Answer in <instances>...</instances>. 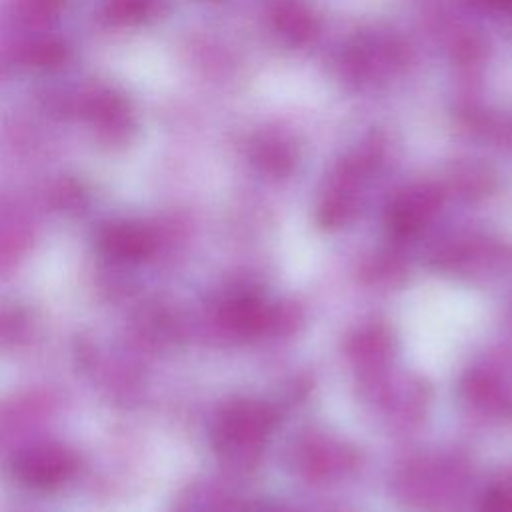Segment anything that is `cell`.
I'll return each instance as SVG.
<instances>
[{"label": "cell", "mask_w": 512, "mask_h": 512, "mask_svg": "<svg viewBox=\"0 0 512 512\" xmlns=\"http://www.w3.org/2000/svg\"><path fill=\"white\" fill-rule=\"evenodd\" d=\"M480 512H512V482H502L488 490Z\"/></svg>", "instance_id": "cell-7"}, {"label": "cell", "mask_w": 512, "mask_h": 512, "mask_svg": "<svg viewBox=\"0 0 512 512\" xmlns=\"http://www.w3.org/2000/svg\"><path fill=\"white\" fill-rule=\"evenodd\" d=\"M276 414L258 402L240 400L228 406L216 426V444L222 452L236 454L254 448L274 426Z\"/></svg>", "instance_id": "cell-2"}, {"label": "cell", "mask_w": 512, "mask_h": 512, "mask_svg": "<svg viewBox=\"0 0 512 512\" xmlns=\"http://www.w3.org/2000/svg\"><path fill=\"white\" fill-rule=\"evenodd\" d=\"M76 456L60 444H34L12 462L14 478L36 490H52L68 482L76 472Z\"/></svg>", "instance_id": "cell-1"}, {"label": "cell", "mask_w": 512, "mask_h": 512, "mask_svg": "<svg viewBox=\"0 0 512 512\" xmlns=\"http://www.w3.org/2000/svg\"><path fill=\"white\" fill-rule=\"evenodd\" d=\"M222 318H224V322L230 328H234L238 332L254 334V332H262V330L274 328L276 310L264 306L256 298L242 296V298L230 300L222 308Z\"/></svg>", "instance_id": "cell-5"}, {"label": "cell", "mask_w": 512, "mask_h": 512, "mask_svg": "<svg viewBox=\"0 0 512 512\" xmlns=\"http://www.w3.org/2000/svg\"><path fill=\"white\" fill-rule=\"evenodd\" d=\"M276 28L282 36H286L290 42H302L312 32V20L310 14L304 12L298 6H286L276 16Z\"/></svg>", "instance_id": "cell-6"}, {"label": "cell", "mask_w": 512, "mask_h": 512, "mask_svg": "<svg viewBox=\"0 0 512 512\" xmlns=\"http://www.w3.org/2000/svg\"><path fill=\"white\" fill-rule=\"evenodd\" d=\"M488 2L494 4V6H498V8H502V10L512 12V0H488Z\"/></svg>", "instance_id": "cell-8"}, {"label": "cell", "mask_w": 512, "mask_h": 512, "mask_svg": "<svg viewBox=\"0 0 512 512\" xmlns=\"http://www.w3.org/2000/svg\"><path fill=\"white\" fill-rule=\"evenodd\" d=\"M100 252L116 262H138L152 254L154 236L136 222H114L100 230Z\"/></svg>", "instance_id": "cell-3"}, {"label": "cell", "mask_w": 512, "mask_h": 512, "mask_svg": "<svg viewBox=\"0 0 512 512\" xmlns=\"http://www.w3.org/2000/svg\"><path fill=\"white\" fill-rule=\"evenodd\" d=\"M438 206V196L430 188H416L400 196L388 212V228L398 238L414 236Z\"/></svg>", "instance_id": "cell-4"}]
</instances>
